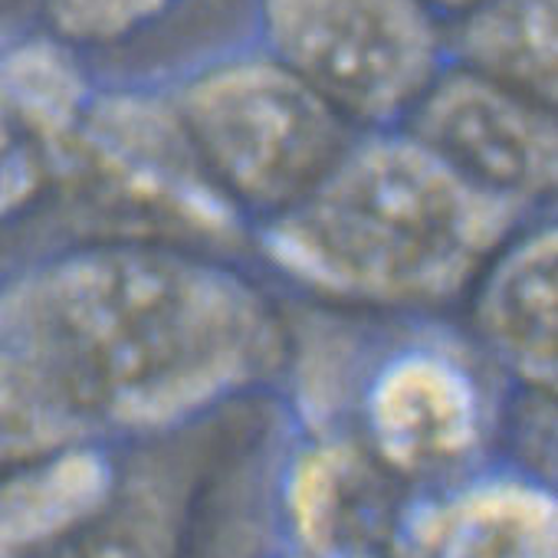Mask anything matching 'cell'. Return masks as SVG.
<instances>
[{
    "label": "cell",
    "instance_id": "obj_12",
    "mask_svg": "<svg viewBox=\"0 0 558 558\" xmlns=\"http://www.w3.org/2000/svg\"><path fill=\"white\" fill-rule=\"evenodd\" d=\"M447 63L555 102V0H476L447 31Z\"/></svg>",
    "mask_w": 558,
    "mask_h": 558
},
{
    "label": "cell",
    "instance_id": "obj_4",
    "mask_svg": "<svg viewBox=\"0 0 558 558\" xmlns=\"http://www.w3.org/2000/svg\"><path fill=\"white\" fill-rule=\"evenodd\" d=\"M168 96L207 178L250 230L306 197L359 132L266 50L214 60Z\"/></svg>",
    "mask_w": 558,
    "mask_h": 558
},
{
    "label": "cell",
    "instance_id": "obj_10",
    "mask_svg": "<svg viewBox=\"0 0 558 558\" xmlns=\"http://www.w3.org/2000/svg\"><path fill=\"white\" fill-rule=\"evenodd\" d=\"M548 210L522 220L470 283L466 342L515 391H555L558 243Z\"/></svg>",
    "mask_w": 558,
    "mask_h": 558
},
{
    "label": "cell",
    "instance_id": "obj_15",
    "mask_svg": "<svg viewBox=\"0 0 558 558\" xmlns=\"http://www.w3.org/2000/svg\"><path fill=\"white\" fill-rule=\"evenodd\" d=\"M332 558H388L385 551H345V555H332Z\"/></svg>",
    "mask_w": 558,
    "mask_h": 558
},
{
    "label": "cell",
    "instance_id": "obj_8",
    "mask_svg": "<svg viewBox=\"0 0 558 558\" xmlns=\"http://www.w3.org/2000/svg\"><path fill=\"white\" fill-rule=\"evenodd\" d=\"M408 489L388 476L349 424L296 427L272 486L283 558L385 551Z\"/></svg>",
    "mask_w": 558,
    "mask_h": 558
},
{
    "label": "cell",
    "instance_id": "obj_11",
    "mask_svg": "<svg viewBox=\"0 0 558 558\" xmlns=\"http://www.w3.org/2000/svg\"><path fill=\"white\" fill-rule=\"evenodd\" d=\"M191 430L119 444L109 493L83 519L14 558H184L197 486L194 460L181 450Z\"/></svg>",
    "mask_w": 558,
    "mask_h": 558
},
{
    "label": "cell",
    "instance_id": "obj_2",
    "mask_svg": "<svg viewBox=\"0 0 558 558\" xmlns=\"http://www.w3.org/2000/svg\"><path fill=\"white\" fill-rule=\"evenodd\" d=\"M529 217L391 125L355 132L306 197L253 227L250 246L276 279L329 310L424 316L463 303Z\"/></svg>",
    "mask_w": 558,
    "mask_h": 558
},
{
    "label": "cell",
    "instance_id": "obj_7",
    "mask_svg": "<svg viewBox=\"0 0 558 558\" xmlns=\"http://www.w3.org/2000/svg\"><path fill=\"white\" fill-rule=\"evenodd\" d=\"M401 129L483 194L522 214L551 207L558 181L555 102L447 63Z\"/></svg>",
    "mask_w": 558,
    "mask_h": 558
},
{
    "label": "cell",
    "instance_id": "obj_3",
    "mask_svg": "<svg viewBox=\"0 0 558 558\" xmlns=\"http://www.w3.org/2000/svg\"><path fill=\"white\" fill-rule=\"evenodd\" d=\"M53 151L93 220V240H145L214 256L250 243V223L207 178L168 93L89 96Z\"/></svg>",
    "mask_w": 558,
    "mask_h": 558
},
{
    "label": "cell",
    "instance_id": "obj_13",
    "mask_svg": "<svg viewBox=\"0 0 558 558\" xmlns=\"http://www.w3.org/2000/svg\"><path fill=\"white\" fill-rule=\"evenodd\" d=\"M178 0H47V11L66 40L112 47L151 27Z\"/></svg>",
    "mask_w": 558,
    "mask_h": 558
},
{
    "label": "cell",
    "instance_id": "obj_14",
    "mask_svg": "<svg viewBox=\"0 0 558 558\" xmlns=\"http://www.w3.org/2000/svg\"><path fill=\"white\" fill-rule=\"evenodd\" d=\"M424 4H430L440 17H444V14H453V17H457L460 11H466L470 4H476V0H424Z\"/></svg>",
    "mask_w": 558,
    "mask_h": 558
},
{
    "label": "cell",
    "instance_id": "obj_5",
    "mask_svg": "<svg viewBox=\"0 0 558 558\" xmlns=\"http://www.w3.org/2000/svg\"><path fill=\"white\" fill-rule=\"evenodd\" d=\"M509 388L450 332H411L372 352L349 427L408 493L447 486L483 463L506 427Z\"/></svg>",
    "mask_w": 558,
    "mask_h": 558
},
{
    "label": "cell",
    "instance_id": "obj_9",
    "mask_svg": "<svg viewBox=\"0 0 558 558\" xmlns=\"http://www.w3.org/2000/svg\"><path fill=\"white\" fill-rule=\"evenodd\" d=\"M388 558H558L551 480L519 463L408 493Z\"/></svg>",
    "mask_w": 558,
    "mask_h": 558
},
{
    "label": "cell",
    "instance_id": "obj_6",
    "mask_svg": "<svg viewBox=\"0 0 558 558\" xmlns=\"http://www.w3.org/2000/svg\"><path fill=\"white\" fill-rule=\"evenodd\" d=\"M263 50L352 129L401 125L447 66V31L424 0H259Z\"/></svg>",
    "mask_w": 558,
    "mask_h": 558
},
{
    "label": "cell",
    "instance_id": "obj_1",
    "mask_svg": "<svg viewBox=\"0 0 558 558\" xmlns=\"http://www.w3.org/2000/svg\"><path fill=\"white\" fill-rule=\"evenodd\" d=\"M24 355L109 444L171 437L276 378L290 326L227 256L89 240L27 290Z\"/></svg>",
    "mask_w": 558,
    "mask_h": 558
}]
</instances>
